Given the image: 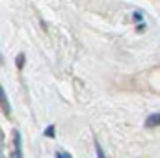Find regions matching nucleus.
<instances>
[{"label": "nucleus", "mask_w": 160, "mask_h": 158, "mask_svg": "<svg viewBox=\"0 0 160 158\" xmlns=\"http://www.w3.org/2000/svg\"><path fill=\"white\" fill-rule=\"evenodd\" d=\"M45 136H47V138H54V136H56V130H54V126H52V125H50V126H47Z\"/></svg>", "instance_id": "5"}, {"label": "nucleus", "mask_w": 160, "mask_h": 158, "mask_svg": "<svg viewBox=\"0 0 160 158\" xmlns=\"http://www.w3.org/2000/svg\"><path fill=\"white\" fill-rule=\"evenodd\" d=\"M145 126H147V128L160 126V112H158V114H151L149 117L145 119Z\"/></svg>", "instance_id": "3"}, {"label": "nucleus", "mask_w": 160, "mask_h": 158, "mask_svg": "<svg viewBox=\"0 0 160 158\" xmlns=\"http://www.w3.org/2000/svg\"><path fill=\"white\" fill-rule=\"evenodd\" d=\"M0 101H2V112H4V116H9L11 114V106L8 102V95H6L4 87H0Z\"/></svg>", "instance_id": "2"}, {"label": "nucleus", "mask_w": 160, "mask_h": 158, "mask_svg": "<svg viewBox=\"0 0 160 158\" xmlns=\"http://www.w3.org/2000/svg\"><path fill=\"white\" fill-rule=\"evenodd\" d=\"M22 65H24V54H19L17 56V67L22 69Z\"/></svg>", "instance_id": "6"}, {"label": "nucleus", "mask_w": 160, "mask_h": 158, "mask_svg": "<svg viewBox=\"0 0 160 158\" xmlns=\"http://www.w3.org/2000/svg\"><path fill=\"white\" fill-rule=\"evenodd\" d=\"M134 19H136V21H140V19H142V13H138V11H136V13H134Z\"/></svg>", "instance_id": "8"}, {"label": "nucleus", "mask_w": 160, "mask_h": 158, "mask_svg": "<svg viewBox=\"0 0 160 158\" xmlns=\"http://www.w3.org/2000/svg\"><path fill=\"white\" fill-rule=\"evenodd\" d=\"M95 151H97V158H106L104 151H102V147H101V143H97V141H95Z\"/></svg>", "instance_id": "4"}, {"label": "nucleus", "mask_w": 160, "mask_h": 158, "mask_svg": "<svg viewBox=\"0 0 160 158\" xmlns=\"http://www.w3.org/2000/svg\"><path fill=\"white\" fill-rule=\"evenodd\" d=\"M13 140H15V151H13L11 158H22V141H21L19 130H13Z\"/></svg>", "instance_id": "1"}, {"label": "nucleus", "mask_w": 160, "mask_h": 158, "mask_svg": "<svg viewBox=\"0 0 160 158\" xmlns=\"http://www.w3.org/2000/svg\"><path fill=\"white\" fill-rule=\"evenodd\" d=\"M56 158H71V155L69 153H63V151H58L56 153Z\"/></svg>", "instance_id": "7"}]
</instances>
